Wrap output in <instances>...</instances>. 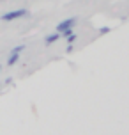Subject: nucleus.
<instances>
[{"label":"nucleus","mask_w":129,"mask_h":135,"mask_svg":"<svg viewBox=\"0 0 129 135\" xmlns=\"http://www.w3.org/2000/svg\"><path fill=\"white\" fill-rule=\"evenodd\" d=\"M76 23H78L76 18H67V20L60 21V23L57 25V32H62V30H66V28H73V27H76Z\"/></svg>","instance_id":"nucleus-2"},{"label":"nucleus","mask_w":129,"mask_h":135,"mask_svg":"<svg viewBox=\"0 0 129 135\" xmlns=\"http://www.w3.org/2000/svg\"><path fill=\"white\" fill-rule=\"evenodd\" d=\"M108 32H111V27H101L99 28V34H103V36L108 34Z\"/></svg>","instance_id":"nucleus-7"},{"label":"nucleus","mask_w":129,"mask_h":135,"mask_svg":"<svg viewBox=\"0 0 129 135\" xmlns=\"http://www.w3.org/2000/svg\"><path fill=\"white\" fill-rule=\"evenodd\" d=\"M28 14V9H14V11H9V13H4L2 14V21H13V20H20L23 16Z\"/></svg>","instance_id":"nucleus-1"},{"label":"nucleus","mask_w":129,"mask_h":135,"mask_svg":"<svg viewBox=\"0 0 129 135\" xmlns=\"http://www.w3.org/2000/svg\"><path fill=\"white\" fill-rule=\"evenodd\" d=\"M66 39H67V45H73V43H76V39H78V34H74V32L69 34Z\"/></svg>","instance_id":"nucleus-6"},{"label":"nucleus","mask_w":129,"mask_h":135,"mask_svg":"<svg viewBox=\"0 0 129 135\" xmlns=\"http://www.w3.org/2000/svg\"><path fill=\"white\" fill-rule=\"evenodd\" d=\"M0 69H2V64H0Z\"/></svg>","instance_id":"nucleus-10"},{"label":"nucleus","mask_w":129,"mask_h":135,"mask_svg":"<svg viewBox=\"0 0 129 135\" xmlns=\"http://www.w3.org/2000/svg\"><path fill=\"white\" fill-rule=\"evenodd\" d=\"M58 39H60V32H53V34H50V36H46L44 43L46 45H53L55 41H58Z\"/></svg>","instance_id":"nucleus-3"},{"label":"nucleus","mask_w":129,"mask_h":135,"mask_svg":"<svg viewBox=\"0 0 129 135\" xmlns=\"http://www.w3.org/2000/svg\"><path fill=\"white\" fill-rule=\"evenodd\" d=\"M73 48H74L73 45H67V48H66V52H67V54H71V52H73Z\"/></svg>","instance_id":"nucleus-8"},{"label":"nucleus","mask_w":129,"mask_h":135,"mask_svg":"<svg viewBox=\"0 0 129 135\" xmlns=\"http://www.w3.org/2000/svg\"><path fill=\"white\" fill-rule=\"evenodd\" d=\"M25 45H18V46H14V48H11V52H9V54H21V52H23V50H25Z\"/></svg>","instance_id":"nucleus-5"},{"label":"nucleus","mask_w":129,"mask_h":135,"mask_svg":"<svg viewBox=\"0 0 129 135\" xmlns=\"http://www.w3.org/2000/svg\"><path fill=\"white\" fill-rule=\"evenodd\" d=\"M20 61V54H9V59H7V66H14L16 62Z\"/></svg>","instance_id":"nucleus-4"},{"label":"nucleus","mask_w":129,"mask_h":135,"mask_svg":"<svg viewBox=\"0 0 129 135\" xmlns=\"http://www.w3.org/2000/svg\"><path fill=\"white\" fill-rule=\"evenodd\" d=\"M0 87H2V82H0Z\"/></svg>","instance_id":"nucleus-9"}]
</instances>
